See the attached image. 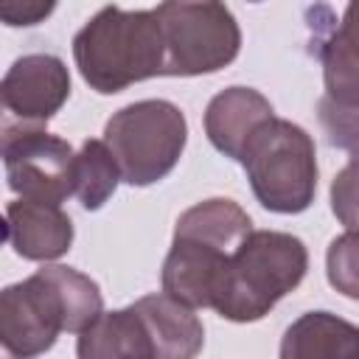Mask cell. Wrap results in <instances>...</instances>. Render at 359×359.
I'll list each match as a JSON object with an SVG mask.
<instances>
[{"label":"cell","mask_w":359,"mask_h":359,"mask_svg":"<svg viewBox=\"0 0 359 359\" xmlns=\"http://www.w3.org/2000/svg\"><path fill=\"white\" fill-rule=\"evenodd\" d=\"M73 62L90 90L101 95L165 76V42L154 8L104 6L73 36Z\"/></svg>","instance_id":"6da1fadb"},{"label":"cell","mask_w":359,"mask_h":359,"mask_svg":"<svg viewBox=\"0 0 359 359\" xmlns=\"http://www.w3.org/2000/svg\"><path fill=\"white\" fill-rule=\"evenodd\" d=\"M309 269L306 244L283 230H252L233 252L213 311L230 323H255L300 286Z\"/></svg>","instance_id":"7a4b0ae2"},{"label":"cell","mask_w":359,"mask_h":359,"mask_svg":"<svg viewBox=\"0 0 359 359\" xmlns=\"http://www.w3.org/2000/svg\"><path fill=\"white\" fill-rule=\"evenodd\" d=\"M261 208L272 213H303L317 194V151L311 135L286 121L269 118L247 140L238 157Z\"/></svg>","instance_id":"3957f363"},{"label":"cell","mask_w":359,"mask_h":359,"mask_svg":"<svg viewBox=\"0 0 359 359\" xmlns=\"http://www.w3.org/2000/svg\"><path fill=\"white\" fill-rule=\"evenodd\" d=\"M104 143L118 160L123 182L146 188L180 163L188 143L182 109L165 98H143L118 109L104 126Z\"/></svg>","instance_id":"277c9868"},{"label":"cell","mask_w":359,"mask_h":359,"mask_svg":"<svg viewBox=\"0 0 359 359\" xmlns=\"http://www.w3.org/2000/svg\"><path fill=\"white\" fill-rule=\"evenodd\" d=\"M165 42V76H205L241 50V28L224 0H163L154 8Z\"/></svg>","instance_id":"5b68a950"},{"label":"cell","mask_w":359,"mask_h":359,"mask_svg":"<svg viewBox=\"0 0 359 359\" xmlns=\"http://www.w3.org/2000/svg\"><path fill=\"white\" fill-rule=\"evenodd\" d=\"M3 165L8 188L22 199L62 205L73 194L76 151L59 135L36 123L3 126Z\"/></svg>","instance_id":"8992f818"},{"label":"cell","mask_w":359,"mask_h":359,"mask_svg":"<svg viewBox=\"0 0 359 359\" xmlns=\"http://www.w3.org/2000/svg\"><path fill=\"white\" fill-rule=\"evenodd\" d=\"M62 331H67L65 300L45 269L0 292V345L6 353L39 356L53 348Z\"/></svg>","instance_id":"52a82bcc"},{"label":"cell","mask_w":359,"mask_h":359,"mask_svg":"<svg viewBox=\"0 0 359 359\" xmlns=\"http://www.w3.org/2000/svg\"><path fill=\"white\" fill-rule=\"evenodd\" d=\"M0 95L14 121L42 126L70 98L67 65L53 53H25L6 70Z\"/></svg>","instance_id":"ba28073f"},{"label":"cell","mask_w":359,"mask_h":359,"mask_svg":"<svg viewBox=\"0 0 359 359\" xmlns=\"http://www.w3.org/2000/svg\"><path fill=\"white\" fill-rule=\"evenodd\" d=\"M230 258L233 250L222 244L174 233L171 250L160 272L163 292L194 309H213Z\"/></svg>","instance_id":"9c48e42d"},{"label":"cell","mask_w":359,"mask_h":359,"mask_svg":"<svg viewBox=\"0 0 359 359\" xmlns=\"http://www.w3.org/2000/svg\"><path fill=\"white\" fill-rule=\"evenodd\" d=\"M6 244L25 261H56L73 244V219L62 205L20 196L6 205Z\"/></svg>","instance_id":"30bf717a"},{"label":"cell","mask_w":359,"mask_h":359,"mask_svg":"<svg viewBox=\"0 0 359 359\" xmlns=\"http://www.w3.org/2000/svg\"><path fill=\"white\" fill-rule=\"evenodd\" d=\"M275 118V109L266 95L252 87H227L216 93L205 109V135L216 151L230 160H238L247 140Z\"/></svg>","instance_id":"8fae6325"},{"label":"cell","mask_w":359,"mask_h":359,"mask_svg":"<svg viewBox=\"0 0 359 359\" xmlns=\"http://www.w3.org/2000/svg\"><path fill=\"white\" fill-rule=\"evenodd\" d=\"M135 309L146 325L154 359H191L205 345V325L194 314V306L157 292L135 300Z\"/></svg>","instance_id":"7c38bea8"},{"label":"cell","mask_w":359,"mask_h":359,"mask_svg":"<svg viewBox=\"0 0 359 359\" xmlns=\"http://www.w3.org/2000/svg\"><path fill=\"white\" fill-rule=\"evenodd\" d=\"M283 359H359V325L331 314H300L280 339Z\"/></svg>","instance_id":"4fadbf2b"},{"label":"cell","mask_w":359,"mask_h":359,"mask_svg":"<svg viewBox=\"0 0 359 359\" xmlns=\"http://www.w3.org/2000/svg\"><path fill=\"white\" fill-rule=\"evenodd\" d=\"M79 359H154L146 325L132 306L101 311L76 339Z\"/></svg>","instance_id":"5bb4252c"},{"label":"cell","mask_w":359,"mask_h":359,"mask_svg":"<svg viewBox=\"0 0 359 359\" xmlns=\"http://www.w3.org/2000/svg\"><path fill=\"white\" fill-rule=\"evenodd\" d=\"M325 95L345 107H359V0H348L342 22L320 45Z\"/></svg>","instance_id":"9a60e30c"},{"label":"cell","mask_w":359,"mask_h":359,"mask_svg":"<svg viewBox=\"0 0 359 359\" xmlns=\"http://www.w3.org/2000/svg\"><path fill=\"white\" fill-rule=\"evenodd\" d=\"M174 233L196 236V238L222 244L236 252L241 247V241L252 233V219L238 202H233L227 196H213V199L196 202L194 208L182 210L174 224Z\"/></svg>","instance_id":"2e32d148"},{"label":"cell","mask_w":359,"mask_h":359,"mask_svg":"<svg viewBox=\"0 0 359 359\" xmlns=\"http://www.w3.org/2000/svg\"><path fill=\"white\" fill-rule=\"evenodd\" d=\"M121 168L115 154L104 140H84L76 151L73 168V194L84 210H101L121 182Z\"/></svg>","instance_id":"e0dca14e"},{"label":"cell","mask_w":359,"mask_h":359,"mask_svg":"<svg viewBox=\"0 0 359 359\" xmlns=\"http://www.w3.org/2000/svg\"><path fill=\"white\" fill-rule=\"evenodd\" d=\"M42 269L50 275V280L62 292L65 311H67V334H81L93 320L101 317L104 297H101L98 283L90 275H84L73 266H62V264H50Z\"/></svg>","instance_id":"ac0fdd59"},{"label":"cell","mask_w":359,"mask_h":359,"mask_svg":"<svg viewBox=\"0 0 359 359\" xmlns=\"http://www.w3.org/2000/svg\"><path fill=\"white\" fill-rule=\"evenodd\" d=\"M325 278L339 294L359 300V230H345L328 244Z\"/></svg>","instance_id":"d6986e66"},{"label":"cell","mask_w":359,"mask_h":359,"mask_svg":"<svg viewBox=\"0 0 359 359\" xmlns=\"http://www.w3.org/2000/svg\"><path fill=\"white\" fill-rule=\"evenodd\" d=\"M317 115L320 126L328 135V143L345 149L351 160H359V107H345L323 95L317 104Z\"/></svg>","instance_id":"ffe728a7"},{"label":"cell","mask_w":359,"mask_h":359,"mask_svg":"<svg viewBox=\"0 0 359 359\" xmlns=\"http://www.w3.org/2000/svg\"><path fill=\"white\" fill-rule=\"evenodd\" d=\"M331 210L345 230H359V160H351L331 180Z\"/></svg>","instance_id":"44dd1931"},{"label":"cell","mask_w":359,"mask_h":359,"mask_svg":"<svg viewBox=\"0 0 359 359\" xmlns=\"http://www.w3.org/2000/svg\"><path fill=\"white\" fill-rule=\"evenodd\" d=\"M59 0H0V20L8 28H31L45 22Z\"/></svg>","instance_id":"7402d4cb"},{"label":"cell","mask_w":359,"mask_h":359,"mask_svg":"<svg viewBox=\"0 0 359 359\" xmlns=\"http://www.w3.org/2000/svg\"><path fill=\"white\" fill-rule=\"evenodd\" d=\"M250 3H261V0H250Z\"/></svg>","instance_id":"603a6c76"}]
</instances>
